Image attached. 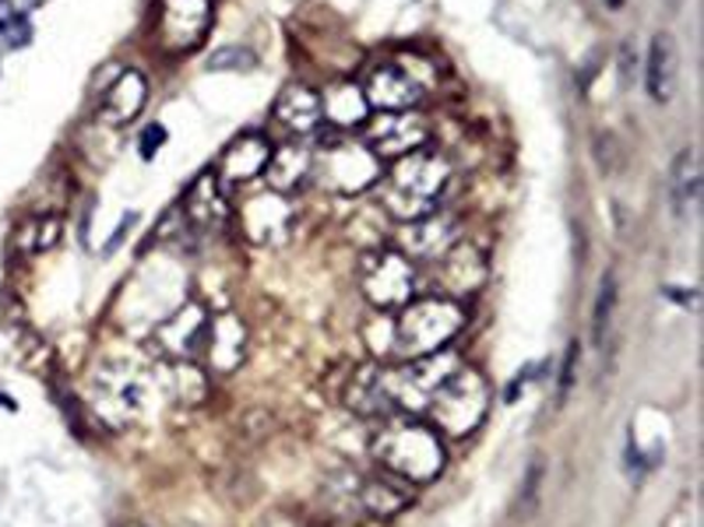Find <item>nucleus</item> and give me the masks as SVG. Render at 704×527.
Returning a JSON list of instances; mask_svg holds the SVG:
<instances>
[{"label": "nucleus", "mask_w": 704, "mask_h": 527, "mask_svg": "<svg viewBox=\"0 0 704 527\" xmlns=\"http://www.w3.org/2000/svg\"><path fill=\"white\" fill-rule=\"evenodd\" d=\"M451 183V162L440 152H412L394 158V166L381 176V201L388 215L399 222H416L437 211L444 190Z\"/></svg>", "instance_id": "1"}, {"label": "nucleus", "mask_w": 704, "mask_h": 527, "mask_svg": "<svg viewBox=\"0 0 704 527\" xmlns=\"http://www.w3.org/2000/svg\"><path fill=\"white\" fill-rule=\"evenodd\" d=\"M370 450L388 474H394V479H402L409 485L434 482L444 471V461H448L437 433L431 426H420V422H409V418L384 422L381 433L373 436Z\"/></svg>", "instance_id": "2"}, {"label": "nucleus", "mask_w": 704, "mask_h": 527, "mask_svg": "<svg viewBox=\"0 0 704 527\" xmlns=\"http://www.w3.org/2000/svg\"><path fill=\"white\" fill-rule=\"evenodd\" d=\"M461 327H466V310H461L458 299L448 295L412 299L409 306L399 310V321H391L384 351H399L405 359L434 356Z\"/></svg>", "instance_id": "3"}, {"label": "nucleus", "mask_w": 704, "mask_h": 527, "mask_svg": "<svg viewBox=\"0 0 704 527\" xmlns=\"http://www.w3.org/2000/svg\"><path fill=\"white\" fill-rule=\"evenodd\" d=\"M311 172L321 187L335 193H364L373 183H381V158H377L364 141H346L338 134H321V152L314 155Z\"/></svg>", "instance_id": "4"}, {"label": "nucleus", "mask_w": 704, "mask_h": 527, "mask_svg": "<svg viewBox=\"0 0 704 527\" xmlns=\"http://www.w3.org/2000/svg\"><path fill=\"white\" fill-rule=\"evenodd\" d=\"M487 408H490V383L469 366H458L455 373L440 383V391L426 401V415L448 436L472 433L479 422L487 418Z\"/></svg>", "instance_id": "5"}, {"label": "nucleus", "mask_w": 704, "mask_h": 527, "mask_svg": "<svg viewBox=\"0 0 704 527\" xmlns=\"http://www.w3.org/2000/svg\"><path fill=\"white\" fill-rule=\"evenodd\" d=\"M152 401V380L134 362H107L92 377V404L110 426H131Z\"/></svg>", "instance_id": "6"}, {"label": "nucleus", "mask_w": 704, "mask_h": 527, "mask_svg": "<svg viewBox=\"0 0 704 527\" xmlns=\"http://www.w3.org/2000/svg\"><path fill=\"white\" fill-rule=\"evenodd\" d=\"M461 362L455 351H434V356H420L405 362L402 369H391L384 373V386H388V397H391V408L394 412H426V401H431L440 383L448 380Z\"/></svg>", "instance_id": "7"}, {"label": "nucleus", "mask_w": 704, "mask_h": 527, "mask_svg": "<svg viewBox=\"0 0 704 527\" xmlns=\"http://www.w3.org/2000/svg\"><path fill=\"white\" fill-rule=\"evenodd\" d=\"M359 289L377 310H402L416 299V264L402 250H373L359 260Z\"/></svg>", "instance_id": "8"}, {"label": "nucleus", "mask_w": 704, "mask_h": 527, "mask_svg": "<svg viewBox=\"0 0 704 527\" xmlns=\"http://www.w3.org/2000/svg\"><path fill=\"white\" fill-rule=\"evenodd\" d=\"M431 141V120L420 116L416 110L405 113H381L373 123L364 127V145L381 158H405L412 152L426 148Z\"/></svg>", "instance_id": "9"}, {"label": "nucleus", "mask_w": 704, "mask_h": 527, "mask_svg": "<svg viewBox=\"0 0 704 527\" xmlns=\"http://www.w3.org/2000/svg\"><path fill=\"white\" fill-rule=\"evenodd\" d=\"M212 316L204 313L201 303H183L174 310L166 321L152 334V345H156L159 356L174 359V362H191L198 351L204 348V334H209Z\"/></svg>", "instance_id": "10"}, {"label": "nucleus", "mask_w": 704, "mask_h": 527, "mask_svg": "<svg viewBox=\"0 0 704 527\" xmlns=\"http://www.w3.org/2000/svg\"><path fill=\"white\" fill-rule=\"evenodd\" d=\"M212 29V0H163L159 4V40L166 49H194Z\"/></svg>", "instance_id": "11"}, {"label": "nucleus", "mask_w": 704, "mask_h": 527, "mask_svg": "<svg viewBox=\"0 0 704 527\" xmlns=\"http://www.w3.org/2000/svg\"><path fill=\"white\" fill-rule=\"evenodd\" d=\"M359 88H364L370 110H381V113L416 110L420 99H423V85L412 78L405 67H399V64H377V67H370Z\"/></svg>", "instance_id": "12"}, {"label": "nucleus", "mask_w": 704, "mask_h": 527, "mask_svg": "<svg viewBox=\"0 0 704 527\" xmlns=\"http://www.w3.org/2000/svg\"><path fill=\"white\" fill-rule=\"evenodd\" d=\"M434 271H437V285L448 299L469 295L487 281V254L479 250L476 243L458 239L451 250H444L434 260Z\"/></svg>", "instance_id": "13"}, {"label": "nucleus", "mask_w": 704, "mask_h": 527, "mask_svg": "<svg viewBox=\"0 0 704 527\" xmlns=\"http://www.w3.org/2000/svg\"><path fill=\"white\" fill-rule=\"evenodd\" d=\"M458 239H461L458 236V218L448 215V211H440V208L431 211V215L416 218V222H405L402 236H399L409 260L412 257H416V260H437L444 250H451Z\"/></svg>", "instance_id": "14"}, {"label": "nucleus", "mask_w": 704, "mask_h": 527, "mask_svg": "<svg viewBox=\"0 0 704 527\" xmlns=\"http://www.w3.org/2000/svg\"><path fill=\"white\" fill-rule=\"evenodd\" d=\"M239 222H244L247 236L254 243H279L289 233L293 208L286 204V193L265 190V193H257V198L244 201V208H239Z\"/></svg>", "instance_id": "15"}, {"label": "nucleus", "mask_w": 704, "mask_h": 527, "mask_svg": "<svg viewBox=\"0 0 704 527\" xmlns=\"http://www.w3.org/2000/svg\"><path fill=\"white\" fill-rule=\"evenodd\" d=\"M342 492L364 506L370 517H391V514H399V509H405L412 500L409 482L394 479V474L391 479H364V474L346 471V489Z\"/></svg>", "instance_id": "16"}, {"label": "nucleus", "mask_w": 704, "mask_h": 527, "mask_svg": "<svg viewBox=\"0 0 704 527\" xmlns=\"http://www.w3.org/2000/svg\"><path fill=\"white\" fill-rule=\"evenodd\" d=\"M204 356L215 373H233L247 356V327L239 316L222 313L209 321V334H204Z\"/></svg>", "instance_id": "17"}, {"label": "nucleus", "mask_w": 704, "mask_h": 527, "mask_svg": "<svg viewBox=\"0 0 704 527\" xmlns=\"http://www.w3.org/2000/svg\"><path fill=\"white\" fill-rule=\"evenodd\" d=\"M268 158H271L268 137H261V134H244L239 141H233L226 155H222V162H219V172H215V176H219L222 187H244V183L257 180V176L265 172Z\"/></svg>", "instance_id": "18"}, {"label": "nucleus", "mask_w": 704, "mask_h": 527, "mask_svg": "<svg viewBox=\"0 0 704 527\" xmlns=\"http://www.w3.org/2000/svg\"><path fill=\"white\" fill-rule=\"evenodd\" d=\"M145 102H148V81L142 70H120L116 81L107 88V96H102L99 116L102 123H110V127H124V123H131L145 110Z\"/></svg>", "instance_id": "19"}, {"label": "nucleus", "mask_w": 704, "mask_h": 527, "mask_svg": "<svg viewBox=\"0 0 704 527\" xmlns=\"http://www.w3.org/2000/svg\"><path fill=\"white\" fill-rule=\"evenodd\" d=\"M645 85L648 96L656 102H669L677 96L680 85V49L669 32H659L648 46V64H645Z\"/></svg>", "instance_id": "20"}, {"label": "nucleus", "mask_w": 704, "mask_h": 527, "mask_svg": "<svg viewBox=\"0 0 704 527\" xmlns=\"http://www.w3.org/2000/svg\"><path fill=\"white\" fill-rule=\"evenodd\" d=\"M183 222L204 233V228H219L222 218H226V193H222V183L215 172H201L194 187L187 190L183 208H180Z\"/></svg>", "instance_id": "21"}, {"label": "nucleus", "mask_w": 704, "mask_h": 527, "mask_svg": "<svg viewBox=\"0 0 704 527\" xmlns=\"http://www.w3.org/2000/svg\"><path fill=\"white\" fill-rule=\"evenodd\" d=\"M321 96L306 85H289L282 88L279 102H275V123H282L289 134L306 137L321 127Z\"/></svg>", "instance_id": "22"}, {"label": "nucleus", "mask_w": 704, "mask_h": 527, "mask_svg": "<svg viewBox=\"0 0 704 527\" xmlns=\"http://www.w3.org/2000/svg\"><path fill=\"white\" fill-rule=\"evenodd\" d=\"M321 116L328 120V127H335V131L364 127L367 116H370V105H367L364 88L353 85V81H335L332 88H324Z\"/></svg>", "instance_id": "23"}, {"label": "nucleus", "mask_w": 704, "mask_h": 527, "mask_svg": "<svg viewBox=\"0 0 704 527\" xmlns=\"http://www.w3.org/2000/svg\"><path fill=\"white\" fill-rule=\"evenodd\" d=\"M311 166H314V152L306 145H300V141H289V145L271 152L261 176H265L268 190L289 193V190H297L306 176H311Z\"/></svg>", "instance_id": "24"}, {"label": "nucleus", "mask_w": 704, "mask_h": 527, "mask_svg": "<svg viewBox=\"0 0 704 527\" xmlns=\"http://www.w3.org/2000/svg\"><path fill=\"white\" fill-rule=\"evenodd\" d=\"M669 198H673L677 215H686L701 204V155L697 148H686L677 155L669 169Z\"/></svg>", "instance_id": "25"}, {"label": "nucleus", "mask_w": 704, "mask_h": 527, "mask_svg": "<svg viewBox=\"0 0 704 527\" xmlns=\"http://www.w3.org/2000/svg\"><path fill=\"white\" fill-rule=\"evenodd\" d=\"M349 408L359 415H391V397L384 386V369L367 366L349 383Z\"/></svg>", "instance_id": "26"}, {"label": "nucleus", "mask_w": 704, "mask_h": 527, "mask_svg": "<svg viewBox=\"0 0 704 527\" xmlns=\"http://www.w3.org/2000/svg\"><path fill=\"white\" fill-rule=\"evenodd\" d=\"M169 383H174V394L183 401V404H198L204 401V394H209V377L198 373V369L191 362H177L174 366V377H169Z\"/></svg>", "instance_id": "27"}, {"label": "nucleus", "mask_w": 704, "mask_h": 527, "mask_svg": "<svg viewBox=\"0 0 704 527\" xmlns=\"http://www.w3.org/2000/svg\"><path fill=\"white\" fill-rule=\"evenodd\" d=\"M613 310H616V278L606 274V278H603V289H599V299H595V316H592L595 345L606 341V330H610V324H613Z\"/></svg>", "instance_id": "28"}, {"label": "nucleus", "mask_w": 704, "mask_h": 527, "mask_svg": "<svg viewBox=\"0 0 704 527\" xmlns=\"http://www.w3.org/2000/svg\"><path fill=\"white\" fill-rule=\"evenodd\" d=\"M254 67H257V57L247 46H226L209 57V70H254Z\"/></svg>", "instance_id": "29"}, {"label": "nucleus", "mask_w": 704, "mask_h": 527, "mask_svg": "<svg viewBox=\"0 0 704 527\" xmlns=\"http://www.w3.org/2000/svg\"><path fill=\"white\" fill-rule=\"evenodd\" d=\"M60 236V222L57 218H36L29 228H25V246L29 250H46V246H54Z\"/></svg>", "instance_id": "30"}, {"label": "nucleus", "mask_w": 704, "mask_h": 527, "mask_svg": "<svg viewBox=\"0 0 704 527\" xmlns=\"http://www.w3.org/2000/svg\"><path fill=\"white\" fill-rule=\"evenodd\" d=\"M578 356H581V345L571 341L568 345V356H563V369H560V401L571 394V386H574V366H578Z\"/></svg>", "instance_id": "31"}, {"label": "nucleus", "mask_w": 704, "mask_h": 527, "mask_svg": "<svg viewBox=\"0 0 704 527\" xmlns=\"http://www.w3.org/2000/svg\"><path fill=\"white\" fill-rule=\"evenodd\" d=\"M166 145V127L163 123H152V127L142 134V158H156V152Z\"/></svg>", "instance_id": "32"}, {"label": "nucleus", "mask_w": 704, "mask_h": 527, "mask_svg": "<svg viewBox=\"0 0 704 527\" xmlns=\"http://www.w3.org/2000/svg\"><path fill=\"white\" fill-rule=\"evenodd\" d=\"M261 527H300L297 520H289V517H282V514H275V517H268Z\"/></svg>", "instance_id": "33"}, {"label": "nucleus", "mask_w": 704, "mask_h": 527, "mask_svg": "<svg viewBox=\"0 0 704 527\" xmlns=\"http://www.w3.org/2000/svg\"><path fill=\"white\" fill-rule=\"evenodd\" d=\"M627 4V0H606V8H613V11H621Z\"/></svg>", "instance_id": "34"}, {"label": "nucleus", "mask_w": 704, "mask_h": 527, "mask_svg": "<svg viewBox=\"0 0 704 527\" xmlns=\"http://www.w3.org/2000/svg\"><path fill=\"white\" fill-rule=\"evenodd\" d=\"M124 527H148V524H142V520H131V524H124Z\"/></svg>", "instance_id": "35"}]
</instances>
